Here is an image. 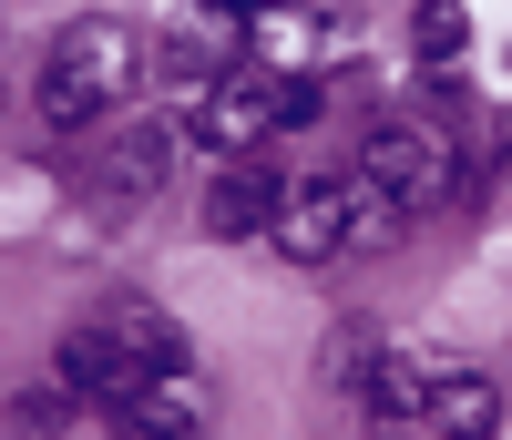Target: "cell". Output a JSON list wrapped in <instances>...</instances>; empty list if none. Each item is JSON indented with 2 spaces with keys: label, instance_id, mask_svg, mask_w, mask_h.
Segmentation results:
<instances>
[{
  "label": "cell",
  "instance_id": "obj_11",
  "mask_svg": "<svg viewBox=\"0 0 512 440\" xmlns=\"http://www.w3.org/2000/svg\"><path fill=\"white\" fill-rule=\"evenodd\" d=\"M246 52H256V72H267V62H277V72H308L318 21H308V11H256V21H246Z\"/></svg>",
  "mask_w": 512,
  "mask_h": 440
},
{
  "label": "cell",
  "instance_id": "obj_12",
  "mask_svg": "<svg viewBox=\"0 0 512 440\" xmlns=\"http://www.w3.org/2000/svg\"><path fill=\"white\" fill-rule=\"evenodd\" d=\"M410 41H420V62H451L461 52V41H472V11H461V0H420V21H410Z\"/></svg>",
  "mask_w": 512,
  "mask_h": 440
},
{
  "label": "cell",
  "instance_id": "obj_1",
  "mask_svg": "<svg viewBox=\"0 0 512 440\" xmlns=\"http://www.w3.org/2000/svg\"><path fill=\"white\" fill-rule=\"evenodd\" d=\"M134 82H144V41L123 31L113 11H82V21L52 41V62H41V123L82 134V123H103Z\"/></svg>",
  "mask_w": 512,
  "mask_h": 440
},
{
  "label": "cell",
  "instance_id": "obj_9",
  "mask_svg": "<svg viewBox=\"0 0 512 440\" xmlns=\"http://www.w3.org/2000/svg\"><path fill=\"white\" fill-rule=\"evenodd\" d=\"M103 328H113V348H123L144 379H154V369H185V359H175V318H164L154 297H113V307H103Z\"/></svg>",
  "mask_w": 512,
  "mask_h": 440
},
{
  "label": "cell",
  "instance_id": "obj_7",
  "mask_svg": "<svg viewBox=\"0 0 512 440\" xmlns=\"http://www.w3.org/2000/svg\"><path fill=\"white\" fill-rule=\"evenodd\" d=\"M359 400H369V420L410 430V420H431L441 369H431V359H410V348H379V359H369V379H359Z\"/></svg>",
  "mask_w": 512,
  "mask_h": 440
},
{
  "label": "cell",
  "instance_id": "obj_4",
  "mask_svg": "<svg viewBox=\"0 0 512 440\" xmlns=\"http://www.w3.org/2000/svg\"><path fill=\"white\" fill-rule=\"evenodd\" d=\"M277 246L297 256V267H328L338 246H359V195H349V174H318V185H287Z\"/></svg>",
  "mask_w": 512,
  "mask_h": 440
},
{
  "label": "cell",
  "instance_id": "obj_3",
  "mask_svg": "<svg viewBox=\"0 0 512 440\" xmlns=\"http://www.w3.org/2000/svg\"><path fill=\"white\" fill-rule=\"evenodd\" d=\"M195 134L216 144L226 164H246V154H267L287 123H277V72H226L216 93L195 103Z\"/></svg>",
  "mask_w": 512,
  "mask_h": 440
},
{
  "label": "cell",
  "instance_id": "obj_6",
  "mask_svg": "<svg viewBox=\"0 0 512 440\" xmlns=\"http://www.w3.org/2000/svg\"><path fill=\"white\" fill-rule=\"evenodd\" d=\"M195 420H205V379H185V369H154L113 400L123 440H195Z\"/></svg>",
  "mask_w": 512,
  "mask_h": 440
},
{
  "label": "cell",
  "instance_id": "obj_8",
  "mask_svg": "<svg viewBox=\"0 0 512 440\" xmlns=\"http://www.w3.org/2000/svg\"><path fill=\"white\" fill-rule=\"evenodd\" d=\"M164 174H175V123H123V134H113V164H103V195H113V205H144Z\"/></svg>",
  "mask_w": 512,
  "mask_h": 440
},
{
  "label": "cell",
  "instance_id": "obj_13",
  "mask_svg": "<svg viewBox=\"0 0 512 440\" xmlns=\"http://www.w3.org/2000/svg\"><path fill=\"white\" fill-rule=\"evenodd\" d=\"M62 420H72V389H62V379H41V389L11 400V440H52Z\"/></svg>",
  "mask_w": 512,
  "mask_h": 440
},
{
  "label": "cell",
  "instance_id": "obj_5",
  "mask_svg": "<svg viewBox=\"0 0 512 440\" xmlns=\"http://www.w3.org/2000/svg\"><path fill=\"white\" fill-rule=\"evenodd\" d=\"M277 215H287V185H277V164H267V154H246V164H226L216 185H205V226H216L226 246L277 236Z\"/></svg>",
  "mask_w": 512,
  "mask_h": 440
},
{
  "label": "cell",
  "instance_id": "obj_10",
  "mask_svg": "<svg viewBox=\"0 0 512 440\" xmlns=\"http://www.w3.org/2000/svg\"><path fill=\"white\" fill-rule=\"evenodd\" d=\"M431 430H441V440H492V430H502V389H492L482 369H451L441 400H431Z\"/></svg>",
  "mask_w": 512,
  "mask_h": 440
},
{
  "label": "cell",
  "instance_id": "obj_14",
  "mask_svg": "<svg viewBox=\"0 0 512 440\" xmlns=\"http://www.w3.org/2000/svg\"><path fill=\"white\" fill-rule=\"evenodd\" d=\"M216 11H246V0H216Z\"/></svg>",
  "mask_w": 512,
  "mask_h": 440
},
{
  "label": "cell",
  "instance_id": "obj_2",
  "mask_svg": "<svg viewBox=\"0 0 512 440\" xmlns=\"http://www.w3.org/2000/svg\"><path fill=\"white\" fill-rule=\"evenodd\" d=\"M359 185H369V195H390L400 215H420V205L461 195L451 134H431V123H410V113H379L369 134H359Z\"/></svg>",
  "mask_w": 512,
  "mask_h": 440
}]
</instances>
